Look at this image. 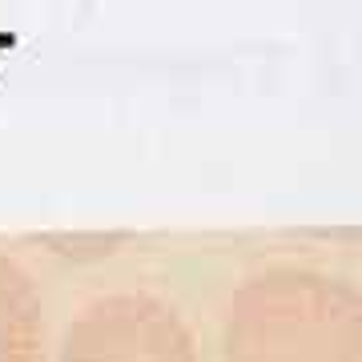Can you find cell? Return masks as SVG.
Listing matches in <instances>:
<instances>
[{
	"label": "cell",
	"mask_w": 362,
	"mask_h": 362,
	"mask_svg": "<svg viewBox=\"0 0 362 362\" xmlns=\"http://www.w3.org/2000/svg\"><path fill=\"white\" fill-rule=\"evenodd\" d=\"M221 362H362V290L298 266L254 274L226 306Z\"/></svg>",
	"instance_id": "6da1fadb"
},
{
	"label": "cell",
	"mask_w": 362,
	"mask_h": 362,
	"mask_svg": "<svg viewBox=\"0 0 362 362\" xmlns=\"http://www.w3.org/2000/svg\"><path fill=\"white\" fill-rule=\"evenodd\" d=\"M57 362H197V342L165 298L121 290L69 322Z\"/></svg>",
	"instance_id": "7a4b0ae2"
},
{
	"label": "cell",
	"mask_w": 362,
	"mask_h": 362,
	"mask_svg": "<svg viewBox=\"0 0 362 362\" xmlns=\"http://www.w3.org/2000/svg\"><path fill=\"white\" fill-rule=\"evenodd\" d=\"M45 358V298L33 274L0 254V362Z\"/></svg>",
	"instance_id": "3957f363"
}]
</instances>
